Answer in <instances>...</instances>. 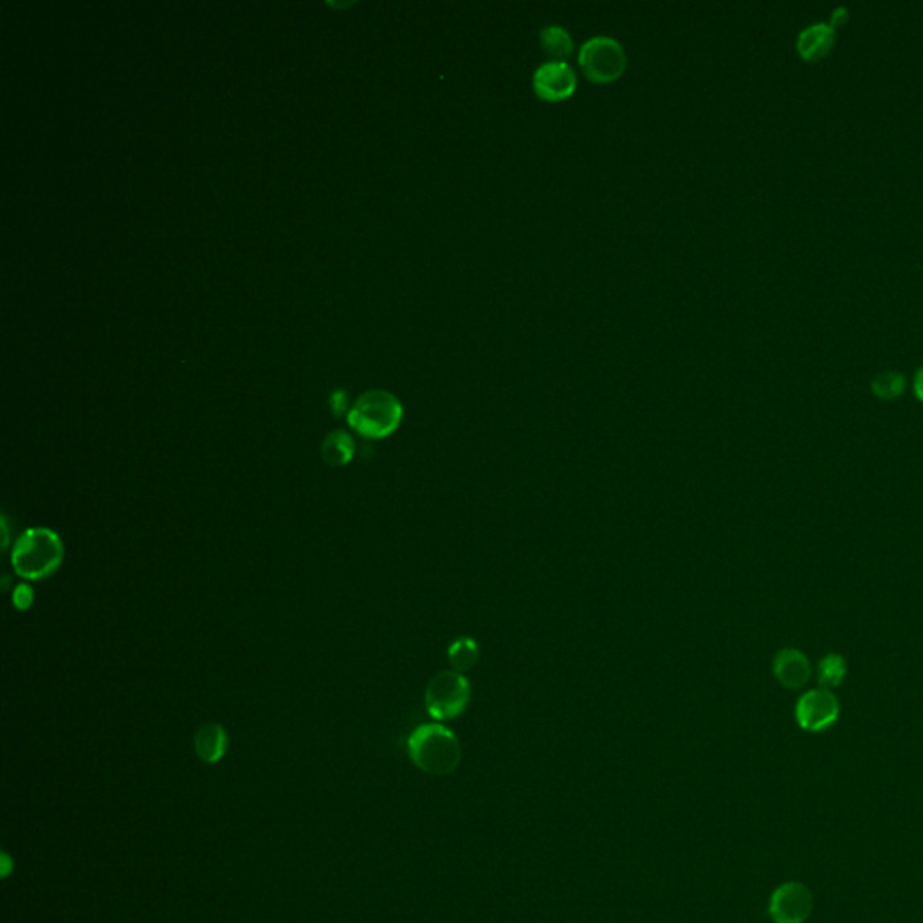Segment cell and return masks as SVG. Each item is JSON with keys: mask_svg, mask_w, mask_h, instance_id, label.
Returning <instances> with one entry per match:
<instances>
[{"mask_svg": "<svg viewBox=\"0 0 923 923\" xmlns=\"http://www.w3.org/2000/svg\"><path fill=\"white\" fill-rule=\"evenodd\" d=\"M408 754L415 767L430 776H448L457 770L462 747L455 732L442 723H424L408 738Z\"/></svg>", "mask_w": 923, "mask_h": 923, "instance_id": "cell-1", "label": "cell"}, {"mask_svg": "<svg viewBox=\"0 0 923 923\" xmlns=\"http://www.w3.org/2000/svg\"><path fill=\"white\" fill-rule=\"evenodd\" d=\"M64 561V543L60 536L46 527L29 529L15 541L11 550V567L17 576L40 581L53 576Z\"/></svg>", "mask_w": 923, "mask_h": 923, "instance_id": "cell-2", "label": "cell"}, {"mask_svg": "<svg viewBox=\"0 0 923 923\" xmlns=\"http://www.w3.org/2000/svg\"><path fill=\"white\" fill-rule=\"evenodd\" d=\"M404 410L401 401L386 390H368L348 412V424L352 430L366 439L381 440L393 435L403 422Z\"/></svg>", "mask_w": 923, "mask_h": 923, "instance_id": "cell-3", "label": "cell"}, {"mask_svg": "<svg viewBox=\"0 0 923 923\" xmlns=\"http://www.w3.org/2000/svg\"><path fill=\"white\" fill-rule=\"evenodd\" d=\"M471 702V684L464 673L455 669L440 671L431 678L424 693L426 711L437 722L455 720Z\"/></svg>", "mask_w": 923, "mask_h": 923, "instance_id": "cell-4", "label": "cell"}, {"mask_svg": "<svg viewBox=\"0 0 923 923\" xmlns=\"http://www.w3.org/2000/svg\"><path fill=\"white\" fill-rule=\"evenodd\" d=\"M626 65V51L615 38H590L579 49V67L590 82H617L626 71Z\"/></svg>", "mask_w": 923, "mask_h": 923, "instance_id": "cell-5", "label": "cell"}, {"mask_svg": "<svg viewBox=\"0 0 923 923\" xmlns=\"http://www.w3.org/2000/svg\"><path fill=\"white\" fill-rule=\"evenodd\" d=\"M841 704L830 689H812L799 698L796 720L803 731L823 732L837 723Z\"/></svg>", "mask_w": 923, "mask_h": 923, "instance_id": "cell-6", "label": "cell"}, {"mask_svg": "<svg viewBox=\"0 0 923 923\" xmlns=\"http://www.w3.org/2000/svg\"><path fill=\"white\" fill-rule=\"evenodd\" d=\"M814 909L812 891L801 882H785L774 889L768 914L776 923H805Z\"/></svg>", "mask_w": 923, "mask_h": 923, "instance_id": "cell-7", "label": "cell"}, {"mask_svg": "<svg viewBox=\"0 0 923 923\" xmlns=\"http://www.w3.org/2000/svg\"><path fill=\"white\" fill-rule=\"evenodd\" d=\"M532 87L543 101H563L577 89V74L567 62H547L536 69Z\"/></svg>", "mask_w": 923, "mask_h": 923, "instance_id": "cell-8", "label": "cell"}, {"mask_svg": "<svg viewBox=\"0 0 923 923\" xmlns=\"http://www.w3.org/2000/svg\"><path fill=\"white\" fill-rule=\"evenodd\" d=\"M772 671L781 686L786 689H801L812 677V664L803 651L785 648L774 658Z\"/></svg>", "mask_w": 923, "mask_h": 923, "instance_id": "cell-9", "label": "cell"}, {"mask_svg": "<svg viewBox=\"0 0 923 923\" xmlns=\"http://www.w3.org/2000/svg\"><path fill=\"white\" fill-rule=\"evenodd\" d=\"M837 29L830 22H815L803 29L797 37V51L806 62H819L830 55L835 46Z\"/></svg>", "mask_w": 923, "mask_h": 923, "instance_id": "cell-10", "label": "cell"}, {"mask_svg": "<svg viewBox=\"0 0 923 923\" xmlns=\"http://www.w3.org/2000/svg\"><path fill=\"white\" fill-rule=\"evenodd\" d=\"M228 750V734L219 723H206L195 734V752L197 756L213 765L224 758Z\"/></svg>", "mask_w": 923, "mask_h": 923, "instance_id": "cell-11", "label": "cell"}, {"mask_svg": "<svg viewBox=\"0 0 923 923\" xmlns=\"http://www.w3.org/2000/svg\"><path fill=\"white\" fill-rule=\"evenodd\" d=\"M354 453H356V444L347 431H332L321 444V457L330 467L347 466L348 462L354 458Z\"/></svg>", "mask_w": 923, "mask_h": 923, "instance_id": "cell-12", "label": "cell"}, {"mask_svg": "<svg viewBox=\"0 0 923 923\" xmlns=\"http://www.w3.org/2000/svg\"><path fill=\"white\" fill-rule=\"evenodd\" d=\"M541 49L554 58V62H565L574 53V38L561 26H549L540 35Z\"/></svg>", "mask_w": 923, "mask_h": 923, "instance_id": "cell-13", "label": "cell"}, {"mask_svg": "<svg viewBox=\"0 0 923 923\" xmlns=\"http://www.w3.org/2000/svg\"><path fill=\"white\" fill-rule=\"evenodd\" d=\"M448 660L451 668L458 673L471 671L480 660V646L473 637H460L453 640L448 648Z\"/></svg>", "mask_w": 923, "mask_h": 923, "instance_id": "cell-14", "label": "cell"}, {"mask_svg": "<svg viewBox=\"0 0 923 923\" xmlns=\"http://www.w3.org/2000/svg\"><path fill=\"white\" fill-rule=\"evenodd\" d=\"M871 390L877 395L878 399H898L905 392V375L896 370H886L873 377L871 381Z\"/></svg>", "mask_w": 923, "mask_h": 923, "instance_id": "cell-15", "label": "cell"}, {"mask_svg": "<svg viewBox=\"0 0 923 923\" xmlns=\"http://www.w3.org/2000/svg\"><path fill=\"white\" fill-rule=\"evenodd\" d=\"M848 673V664L842 655L830 653L819 662V682L824 689H835L842 684Z\"/></svg>", "mask_w": 923, "mask_h": 923, "instance_id": "cell-16", "label": "cell"}, {"mask_svg": "<svg viewBox=\"0 0 923 923\" xmlns=\"http://www.w3.org/2000/svg\"><path fill=\"white\" fill-rule=\"evenodd\" d=\"M850 20V11L846 6H839L835 8L832 13V20H830V26L832 28H841L842 24H846Z\"/></svg>", "mask_w": 923, "mask_h": 923, "instance_id": "cell-17", "label": "cell"}, {"mask_svg": "<svg viewBox=\"0 0 923 923\" xmlns=\"http://www.w3.org/2000/svg\"><path fill=\"white\" fill-rule=\"evenodd\" d=\"M913 388L914 395L918 397V401H922L923 403V366L922 368H918V372L914 375Z\"/></svg>", "mask_w": 923, "mask_h": 923, "instance_id": "cell-18", "label": "cell"}]
</instances>
